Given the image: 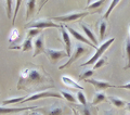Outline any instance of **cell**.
<instances>
[{
  "label": "cell",
  "mask_w": 130,
  "mask_h": 115,
  "mask_svg": "<svg viewBox=\"0 0 130 115\" xmlns=\"http://www.w3.org/2000/svg\"><path fill=\"white\" fill-rule=\"evenodd\" d=\"M22 3L21 0H18V1L15 2V11H14V14H13V19H12V24L14 25V22H15V19L16 16H18V12H19V9H20V5Z\"/></svg>",
  "instance_id": "30"
},
{
  "label": "cell",
  "mask_w": 130,
  "mask_h": 115,
  "mask_svg": "<svg viewBox=\"0 0 130 115\" xmlns=\"http://www.w3.org/2000/svg\"><path fill=\"white\" fill-rule=\"evenodd\" d=\"M81 115H92L91 114V110L88 108V106H84V109L81 110Z\"/></svg>",
  "instance_id": "33"
},
{
  "label": "cell",
  "mask_w": 130,
  "mask_h": 115,
  "mask_svg": "<svg viewBox=\"0 0 130 115\" xmlns=\"http://www.w3.org/2000/svg\"><path fill=\"white\" fill-rule=\"evenodd\" d=\"M26 27L29 30V28H37V30H42V28H47V27H61L59 24L53 23L50 20H36V21H32L31 23H28Z\"/></svg>",
  "instance_id": "4"
},
{
  "label": "cell",
  "mask_w": 130,
  "mask_h": 115,
  "mask_svg": "<svg viewBox=\"0 0 130 115\" xmlns=\"http://www.w3.org/2000/svg\"><path fill=\"white\" fill-rule=\"evenodd\" d=\"M34 54H32V56H37L38 54H40V53H43L44 52V46H43V35L40 34L39 36H37L34 40Z\"/></svg>",
  "instance_id": "11"
},
{
  "label": "cell",
  "mask_w": 130,
  "mask_h": 115,
  "mask_svg": "<svg viewBox=\"0 0 130 115\" xmlns=\"http://www.w3.org/2000/svg\"><path fill=\"white\" fill-rule=\"evenodd\" d=\"M87 52V47H85V46H81V45H76V49H75V53L73 55H71V58L68 59V61L67 62H65L62 66H60L59 68L60 69H63V68H65V67H68V66H71V65L75 62L76 60H78L79 58L81 56V55H84L85 53Z\"/></svg>",
  "instance_id": "5"
},
{
  "label": "cell",
  "mask_w": 130,
  "mask_h": 115,
  "mask_svg": "<svg viewBox=\"0 0 130 115\" xmlns=\"http://www.w3.org/2000/svg\"><path fill=\"white\" fill-rule=\"evenodd\" d=\"M125 50H126V56H127V65L125 66V69H128L130 68V38L126 39Z\"/></svg>",
  "instance_id": "18"
},
{
  "label": "cell",
  "mask_w": 130,
  "mask_h": 115,
  "mask_svg": "<svg viewBox=\"0 0 130 115\" xmlns=\"http://www.w3.org/2000/svg\"><path fill=\"white\" fill-rule=\"evenodd\" d=\"M114 88H121V89H128L130 90V81L127 84H124V85H119V86H114Z\"/></svg>",
  "instance_id": "34"
},
{
  "label": "cell",
  "mask_w": 130,
  "mask_h": 115,
  "mask_svg": "<svg viewBox=\"0 0 130 115\" xmlns=\"http://www.w3.org/2000/svg\"><path fill=\"white\" fill-rule=\"evenodd\" d=\"M129 33H130V26H129Z\"/></svg>",
  "instance_id": "39"
},
{
  "label": "cell",
  "mask_w": 130,
  "mask_h": 115,
  "mask_svg": "<svg viewBox=\"0 0 130 115\" xmlns=\"http://www.w3.org/2000/svg\"><path fill=\"white\" fill-rule=\"evenodd\" d=\"M85 81H87V83L91 84L94 86V88L96 90H105L107 88H114V85H111L107 81H104V80H98V79H93V78H89V79H86Z\"/></svg>",
  "instance_id": "10"
},
{
  "label": "cell",
  "mask_w": 130,
  "mask_h": 115,
  "mask_svg": "<svg viewBox=\"0 0 130 115\" xmlns=\"http://www.w3.org/2000/svg\"><path fill=\"white\" fill-rule=\"evenodd\" d=\"M12 5H13V1L11 0H7L6 1V8H7V16L8 19H12Z\"/></svg>",
  "instance_id": "27"
},
{
  "label": "cell",
  "mask_w": 130,
  "mask_h": 115,
  "mask_svg": "<svg viewBox=\"0 0 130 115\" xmlns=\"http://www.w3.org/2000/svg\"><path fill=\"white\" fill-rule=\"evenodd\" d=\"M44 98H62V94L60 92H53V91H49V90H44V91H39V92H35L34 94L28 96L25 101H34V100H38V99H44Z\"/></svg>",
  "instance_id": "3"
},
{
  "label": "cell",
  "mask_w": 130,
  "mask_h": 115,
  "mask_svg": "<svg viewBox=\"0 0 130 115\" xmlns=\"http://www.w3.org/2000/svg\"><path fill=\"white\" fill-rule=\"evenodd\" d=\"M48 81L52 83V79L49 77V75L42 68L28 67L23 69L20 73L18 89H23V90L32 89V88L38 87L40 85L47 84Z\"/></svg>",
  "instance_id": "1"
},
{
  "label": "cell",
  "mask_w": 130,
  "mask_h": 115,
  "mask_svg": "<svg viewBox=\"0 0 130 115\" xmlns=\"http://www.w3.org/2000/svg\"><path fill=\"white\" fill-rule=\"evenodd\" d=\"M108 100L112 102V103L116 106V108H124V106H126V104H127V102L124 101L123 99H120V98H117V97H108Z\"/></svg>",
  "instance_id": "15"
},
{
  "label": "cell",
  "mask_w": 130,
  "mask_h": 115,
  "mask_svg": "<svg viewBox=\"0 0 130 115\" xmlns=\"http://www.w3.org/2000/svg\"><path fill=\"white\" fill-rule=\"evenodd\" d=\"M19 37V31L16 30V28H14L13 31L11 32V34L9 36V41L12 42V41H14V40H16V38Z\"/></svg>",
  "instance_id": "31"
},
{
  "label": "cell",
  "mask_w": 130,
  "mask_h": 115,
  "mask_svg": "<svg viewBox=\"0 0 130 115\" xmlns=\"http://www.w3.org/2000/svg\"><path fill=\"white\" fill-rule=\"evenodd\" d=\"M118 3H119V0H113V1L109 3L108 9L106 10L105 14L103 15V19H104V20H107V19H108V16H109V14H111V12L113 11L114 8H115V6H116V5H118Z\"/></svg>",
  "instance_id": "23"
},
{
  "label": "cell",
  "mask_w": 130,
  "mask_h": 115,
  "mask_svg": "<svg viewBox=\"0 0 130 115\" xmlns=\"http://www.w3.org/2000/svg\"><path fill=\"white\" fill-rule=\"evenodd\" d=\"M114 40H115L114 38H109V39H108V40H106L105 42H103V44L101 45V46H100L99 48L96 49V52L94 53V54H93V56L91 58V59H90V60H88L87 62L83 63V65H81V66H86V65H92V64L94 65V63L96 62L98 60H100L101 58H102V54H103V53H104L105 51L107 50L108 47L111 46V45L114 42Z\"/></svg>",
  "instance_id": "2"
},
{
  "label": "cell",
  "mask_w": 130,
  "mask_h": 115,
  "mask_svg": "<svg viewBox=\"0 0 130 115\" xmlns=\"http://www.w3.org/2000/svg\"><path fill=\"white\" fill-rule=\"evenodd\" d=\"M126 105H127V110L130 112V102H127V104H126Z\"/></svg>",
  "instance_id": "36"
},
{
  "label": "cell",
  "mask_w": 130,
  "mask_h": 115,
  "mask_svg": "<svg viewBox=\"0 0 130 115\" xmlns=\"http://www.w3.org/2000/svg\"><path fill=\"white\" fill-rule=\"evenodd\" d=\"M36 106H31V108H5V106H0V114H7V113H18L21 111L25 110H34Z\"/></svg>",
  "instance_id": "14"
},
{
  "label": "cell",
  "mask_w": 130,
  "mask_h": 115,
  "mask_svg": "<svg viewBox=\"0 0 130 115\" xmlns=\"http://www.w3.org/2000/svg\"><path fill=\"white\" fill-rule=\"evenodd\" d=\"M61 80H62V83L64 85L68 86V87L75 88V89H79V90H81V91H84V87H81V86L78 83H77V81H75L73 78H71V77H68V76H62Z\"/></svg>",
  "instance_id": "13"
},
{
  "label": "cell",
  "mask_w": 130,
  "mask_h": 115,
  "mask_svg": "<svg viewBox=\"0 0 130 115\" xmlns=\"http://www.w3.org/2000/svg\"><path fill=\"white\" fill-rule=\"evenodd\" d=\"M35 5H36V1L34 0H30V1H27L26 2V20L29 19V16L34 13V10H35Z\"/></svg>",
  "instance_id": "17"
},
{
  "label": "cell",
  "mask_w": 130,
  "mask_h": 115,
  "mask_svg": "<svg viewBox=\"0 0 130 115\" xmlns=\"http://www.w3.org/2000/svg\"><path fill=\"white\" fill-rule=\"evenodd\" d=\"M63 109L60 106H52L48 110V115H62Z\"/></svg>",
  "instance_id": "24"
},
{
  "label": "cell",
  "mask_w": 130,
  "mask_h": 115,
  "mask_svg": "<svg viewBox=\"0 0 130 115\" xmlns=\"http://www.w3.org/2000/svg\"><path fill=\"white\" fill-rule=\"evenodd\" d=\"M20 48H21V50L24 51V52L31 50V49H32V38H31V37L27 36L25 38V40H24V42L22 44V46Z\"/></svg>",
  "instance_id": "16"
},
{
  "label": "cell",
  "mask_w": 130,
  "mask_h": 115,
  "mask_svg": "<svg viewBox=\"0 0 130 115\" xmlns=\"http://www.w3.org/2000/svg\"><path fill=\"white\" fill-rule=\"evenodd\" d=\"M44 53L48 55V58L50 59L52 63H56L61 59H63V58H68L65 50H54V49H51V48H47L44 50Z\"/></svg>",
  "instance_id": "7"
},
{
  "label": "cell",
  "mask_w": 130,
  "mask_h": 115,
  "mask_svg": "<svg viewBox=\"0 0 130 115\" xmlns=\"http://www.w3.org/2000/svg\"><path fill=\"white\" fill-rule=\"evenodd\" d=\"M105 101H106V96L102 92H96L94 98H93L92 105H96V104H99L100 102H105Z\"/></svg>",
  "instance_id": "19"
},
{
  "label": "cell",
  "mask_w": 130,
  "mask_h": 115,
  "mask_svg": "<svg viewBox=\"0 0 130 115\" xmlns=\"http://www.w3.org/2000/svg\"><path fill=\"white\" fill-rule=\"evenodd\" d=\"M80 27L83 28V32L85 33V35L87 36V38H88L89 40H90V41H91L93 45H94V46H95L96 48H99V47H98V40H96L94 34L92 33V31L90 30V28H89V27L86 25V24H84L83 22L80 23Z\"/></svg>",
  "instance_id": "12"
},
{
  "label": "cell",
  "mask_w": 130,
  "mask_h": 115,
  "mask_svg": "<svg viewBox=\"0 0 130 115\" xmlns=\"http://www.w3.org/2000/svg\"><path fill=\"white\" fill-rule=\"evenodd\" d=\"M60 93L62 94V97H63L66 101H68V102H72V103H76V102L78 101L71 92H68V91H65V90H61Z\"/></svg>",
  "instance_id": "20"
},
{
  "label": "cell",
  "mask_w": 130,
  "mask_h": 115,
  "mask_svg": "<svg viewBox=\"0 0 130 115\" xmlns=\"http://www.w3.org/2000/svg\"><path fill=\"white\" fill-rule=\"evenodd\" d=\"M104 115H114V114H113V112H111V111H109V112L105 111V112H104Z\"/></svg>",
  "instance_id": "35"
},
{
  "label": "cell",
  "mask_w": 130,
  "mask_h": 115,
  "mask_svg": "<svg viewBox=\"0 0 130 115\" xmlns=\"http://www.w3.org/2000/svg\"><path fill=\"white\" fill-rule=\"evenodd\" d=\"M65 28L67 30V32L70 33V34L74 37V38L76 39V40H78V41H80V42H84V44H86V45H88V46H91V47H93L94 49H98L94 45H93L90 40H89L87 37H85V36H83L80 34L79 32H77L76 30H74L73 27H70V26H65Z\"/></svg>",
  "instance_id": "8"
},
{
  "label": "cell",
  "mask_w": 130,
  "mask_h": 115,
  "mask_svg": "<svg viewBox=\"0 0 130 115\" xmlns=\"http://www.w3.org/2000/svg\"><path fill=\"white\" fill-rule=\"evenodd\" d=\"M23 115H25V114H23Z\"/></svg>",
  "instance_id": "40"
},
{
  "label": "cell",
  "mask_w": 130,
  "mask_h": 115,
  "mask_svg": "<svg viewBox=\"0 0 130 115\" xmlns=\"http://www.w3.org/2000/svg\"><path fill=\"white\" fill-rule=\"evenodd\" d=\"M41 34V30H37V28H29L27 32V36L31 37V38H35V37L39 36Z\"/></svg>",
  "instance_id": "26"
},
{
  "label": "cell",
  "mask_w": 130,
  "mask_h": 115,
  "mask_svg": "<svg viewBox=\"0 0 130 115\" xmlns=\"http://www.w3.org/2000/svg\"><path fill=\"white\" fill-rule=\"evenodd\" d=\"M100 39L102 40L104 38V35H105V31H106V27H107V23L105 22V20L102 19V20H100Z\"/></svg>",
  "instance_id": "22"
},
{
  "label": "cell",
  "mask_w": 130,
  "mask_h": 115,
  "mask_svg": "<svg viewBox=\"0 0 130 115\" xmlns=\"http://www.w3.org/2000/svg\"><path fill=\"white\" fill-rule=\"evenodd\" d=\"M92 75H93V69H88V71H86L84 74H81L79 76V78L86 80V79H89V77H91Z\"/></svg>",
  "instance_id": "29"
},
{
  "label": "cell",
  "mask_w": 130,
  "mask_h": 115,
  "mask_svg": "<svg viewBox=\"0 0 130 115\" xmlns=\"http://www.w3.org/2000/svg\"><path fill=\"white\" fill-rule=\"evenodd\" d=\"M61 35H62L63 41L65 44V51L67 53L68 59L71 58V53H72V41H71V37H70V33L67 32V30L64 26L61 25Z\"/></svg>",
  "instance_id": "9"
},
{
  "label": "cell",
  "mask_w": 130,
  "mask_h": 115,
  "mask_svg": "<svg viewBox=\"0 0 130 115\" xmlns=\"http://www.w3.org/2000/svg\"><path fill=\"white\" fill-rule=\"evenodd\" d=\"M32 115H41V114H38V113H34Z\"/></svg>",
  "instance_id": "38"
},
{
  "label": "cell",
  "mask_w": 130,
  "mask_h": 115,
  "mask_svg": "<svg viewBox=\"0 0 130 115\" xmlns=\"http://www.w3.org/2000/svg\"><path fill=\"white\" fill-rule=\"evenodd\" d=\"M73 111H74V115H79L78 112H77V110H73Z\"/></svg>",
  "instance_id": "37"
},
{
  "label": "cell",
  "mask_w": 130,
  "mask_h": 115,
  "mask_svg": "<svg viewBox=\"0 0 130 115\" xmlns=\"http://www.w3.org/2000/svg\"><path fill=\"white\" fill-rule=\"evenodd\" d=\"M103 2L104 1H102V0H99V1H93V2H89L88 6H87V9H95V8L102 6Z\"/></svg>",
  "instance_id": "28"
},
{
  "label": "cell",
  "mask_w": 130,
  "mask_h": 115,
  "mask_svg": "<svg viewBox=\"0 0 130 115\" xmlns=\"http://www.w3.org/2000/svg\"><path fill=\"white\" fill-rule=\"evenodd\" d=\"M106 63V60L103 59V58H101L100 60H98L96 62L94 63V66H93V69H96V68H100V67H102L103 65Z\"/></svg>",
  "instance_id": "32"
},
{
  "label": "cell",
  "mask_w": 130,
  "mask_h": 115,
  "mask_svg": "<svg viewBox=\"0 0 130 115\" xmlns=\"http://www.w3.org/2000/svg\"><path fill=\"white\" fill-rule=\"evenodd\" d=\"M27 97H19V98H12V99H8L3 101V105H9V104H14L18 102H24Z\"/></svg>",
  "instance_id": "21"
},
{
  "label": "cell",
  "mask_w": 130,
  "mask_h": 115,
  "mask_svg": "<svg viewBox=\"0 0 130 115\" xmlns=\"http://www.w3.org/2000/svg\"><path fill=\"white\" fill-rule=\"evenodd\" d=\"M88 14H89L88 12H72V13L64 14V15H61V16H55V18H53V20L56 22L68 23V22L76 21V20H78L80 18H84V16H86Z\"/></svg>",
  "instance_id": "6"
},
{
  "label": "cell",
  "mask_w": 130,
  "mask_h": 115,
  "mask_svg": "<svg viewBox=\"0 0 130 115\" xmlns=\"http://www.w3.org/2000/svg\"><path fill=\"white\" fill-rule=\"evenodd\" d=\"M77 100H78L79 103H81L84 106L87 105V100H86V97H85L84 92L79 90V91H77Z\"/></svg>",
  "instance_id": "25"
}]
</instances>
